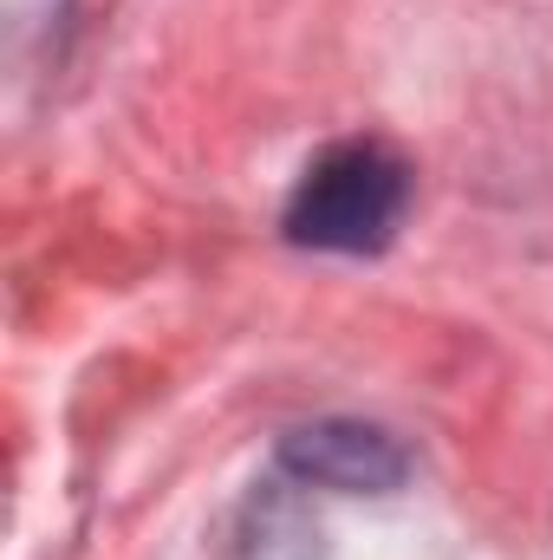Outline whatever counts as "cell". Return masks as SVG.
I'll use <instances>...</instances> for the list:
<instances>
[{"instance_id": "1", "label": "cell", "mask_w": 553, "mask_h": 560, "mask_svg": "<svg viewBox=\"0 0 553 560\" xmlns=\"http://www.w3.org/2000/svg\"><path fill=\"white\" fill-rule=\"evenodd\" d=\"M404 196H411L404 163L385 143H332L319 163H306V176L286 202V235L306 248L365 255L398 229Z\"/></svg>"}, {"instance_id": "2", "label": "cell", "mask_w": 553, "mask_h": 560, "mask_svg": "<svg viewBox=\"0 0 553 560\" xmlns=\"http://www.w3.org/2000/svg\"><path fill=\"white\" fill-rule=\"evenodd\" d=\"M280 463L299 476V482H319V489H345V495H365V489H391L404 476V450L372 430V423H313V430H293L280 443Z\"/></svg>"}]
</instances>
